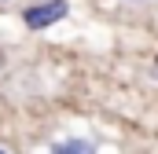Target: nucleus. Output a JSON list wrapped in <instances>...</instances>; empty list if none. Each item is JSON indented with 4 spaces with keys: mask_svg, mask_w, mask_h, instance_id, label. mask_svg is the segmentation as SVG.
<instances>
[{
    "mask_svg": "<svg viewBox=\"0 0 158 154\" xmlns=\"http://www.w3.org/2000/svg\"><path fill=\"white\" fill-rule=\"evenodd\" d=\"M0 4H7V0H0Z\"/></svg>",
    "mask_w": 158,
    "mask_h": 154,
    "instance_id": "nucleus-3",
    "label": "nucleus"
},
{
    "mask_svg": "<svg viewBox=\"0 0 158 154\" xmlns=\"http://www.w3.org/2000/svg\"><path fill=\"white\" fill-rule=\"evenodd\" d=\"M52 154H96V147L88 140H63L52 147Z\"/></svg>",
    "mask_w": 158,
    "mask_h": 154,
    "instance_id": "nucleus-2",
    "label": "nucleus"
},
{
    "mask_svg": "<svg viewBox=\"0 0 158 154\" xmlns=\"http://www.w3.org/2000/svg\"><path fill=\"white\" fill-rule=\"evenodd\" d=\"M0 154H4V151H0Z\"/></svg>",
    "mask_w": 158,
    "mask_h": 154,
    "instance_id": "nucleus-4",
    "label": "nucleus"
},
{
    "mask_svg": "<svg viewBox=\"0 0 158 154\" xmlns=\"http://www.w3.org/2000/svg\"><path fill=\"white\" fill-rule=\"evenodd\" d=\"M66 11H70V4H66V0H44V4H33V7H26V11H22V22H26L30 30H48V26L63 22V18H66Z\"/></svg>",
    "mask_w": 158,
    "mask_h": 154,
    "instance_id": "nucleus-1",
    "label": "nucleus"
}]
</instances>
